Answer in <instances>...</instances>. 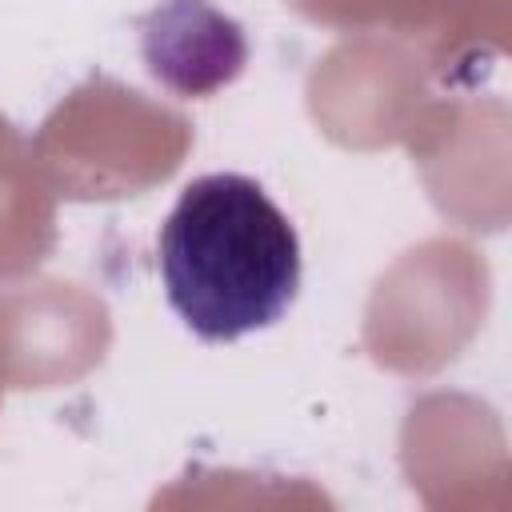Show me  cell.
<instances>
[{
	"label": "cell",
	"mask_w": 512,
	"mask_h": 512,
	"mask_svg": "<svg viewBox=\"0 0 512 512\" xmlns=\"http://www.w3.org/2000/svg\"><path fill=\"white\" fill-rule=\"evenodd\" d=\"M160 280L172 312L208 344L272 328L300 292V236L240 172L184 184L160 224Z\"/></svg>",
	"instance_id": "obj_1"
}]
</instances>
